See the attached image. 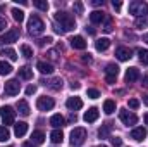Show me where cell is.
Masks as SVG:
<instances>
[{
	"label": "cell",
	"mask_w": 148,
	"mask_h": 147,
	"mask_svg": "<svg viewBox=\"0 0 148 147\" xmlns=\"http://www.w3.org/2000/svg\"><path fill=\"white\" fill-rule=\"evenodd\" d=\"M138 55H140L141 64L148 66V50H147V49H140V50H138Z\"/></svg>",
	"instance_id": "d6a6232c"
},
{
	"label": "cell",
	"mask_w": 148,
	"mask_h": 147,
	"mask_svg": "<svg viewBox=\"0 0 148 147\" xmlns=\"http://www.w3.org/2000/svg\"><path fill=\"white\" fill-rule=\"evenodd\" d=\"M5 28H7V21H5V19H2V17H0V33H2V31H3V30H5Z\"/></svg>",
	"instance_id": "f6af8a7d"
},
{
	"label": "cell",
	"mask_w": 148,
	"mask_h": 147,
	"mask_svg": "<svg viewBox=\"0 0 148 147\" xmlns=\"http://www.w3.org/2000/svg\"><path fill=\"white\" fill-rule=\"evenodd\" d=\"M69 42H71V47L76 49V50H84L86 49V40L83 37H79V35L77 37H73Z\"/></svg>",
	"instance_id": "7c38bea8"
},
{
	"label": "cell",
	"mask_w": 148,
	"mask_h": 147,
	"mask_svg": "<svg viewBox=\"0 0 148 147\" xmlns=\"http://www.w3.org/2000/svg\"><path fill=\"white\" fill-rule=\"evenodd\" d=\"M110 142H112V146L114 147H121L122 146V139H121V137H112Z\"/></svg>",
	"instance_id": "74e56055"
},
{
	"label": "cell",
	"mask_w": 148,
	"mask_h": 147,
	"mask_svg": "<svg viewBox=\"0 0 148 147\" xmlns=\"http://www.w3.org/2000/svg\"><path fill=\"white\" fill-rule=\"evenodd\" d=\"M19 90H21V85H19L17 80H9V81H5V85H3V92H5V95H9V97L17 95Z\"/></svg>",
	"instance_id": "52a82bcc"
},
{
	"label": "cell",
	"mask_w": 148,
	"mask_h": 147,
	"mask_svg": "<svg viewBox=\"0 0 148 147\" xmlns=\"http://www.w3.org/2000/svg\"><path fill=\"white\" fill-rule=\"evenodd\" d=\"M10 12H12V17H14V21H17V23H23V21H24V12H23L21 9L14 7Z\"/></svg>",
	"instance_id": "f546056e"
},
{
	"label": "cell",
	"mask_w": 148,
	"mask_h": 147,
	"mask_svg": "<svg viewBox=\"0 0 148 147\" xmlns=\"http://www.w3.org/2000/svg\"><path fill=\"white\" fill-rule=\"evenodd\" d=\"M117 74H119V66L117 64H107V68H105V80H107V83L112 85V83H115V78H117Z\"/></svg>",
	"instance_id": "ba28073f"
},
{
	"label": "cell",
	"mask_w": 148,
	"mask_h": 147,
	"mask_svg": "<svg viewBox=\"0 0 148 147\" xmlns=\"http://www.w3.org/2000/svg\"><path fill=\"white\" fill-rule=\"evenodd\" d=\"M143 102H145V104L148 106V95H145V97H143Z\"/></svg>",
	"instance_id": "816d5d0a"
},
{
	"label": "cell",
	"mask_w": 148,
	"mask_h": 147,
	"mask_svg": "<svg viewBox=\"0 0 148 147\" xmlns=\"http://www.w3.org/2000/svg\"><path fill=\"white\" fill-rule=\"evenodd\" d=\"M71 88H73V90H77V88H79V83H76V81L71 83Z\"/></svg>",
	"instance_id": "f907efd6"
},
{
	"label": "cell",
	"mask_w": 148,
	"mask_h": 147,
	"mask_svg": "<svg viewBox=\"0 0 148 147\" xmlns=\"http://www.w3.org/2000/svg\"><path fill=\"white\" fill-rule=\"evenodd\" d=\"M119 118H121V121H122L124 125H127V126H131V125H136V123H138V116H136L134 112L127 111V109H121V111H119Z\"/></svg>",
	"instance_id": "8992f818"
},
{
	"label": "cell",
	"mask_w": 148,
	"mask_h": 147,
	"mask_svg": "<svg viewBox=\"0 0 148 147\" xmlns=\"http://www.w3.org/2000/svg\"><path fill=\"white\" fill-rule=\"evenodd\" d=\"M53 17H55V21L60 24L62 31H71V30L76 28V21H74V17L71 16V14L64 12V10H57Z\"/></svg>",
	"instance_id": "6da1fadb"
},
{
	"label": "cell",
	"mask_w": 148,
	"mask_h": 147,
	"mask_svg": "<svg viewBox=\"0 0 148 147\" xmlns=\"http://www.w3.org/2000/svg\"><path fill=\"white\" fill-rule=\"evenodd\" d=\"M97 147H107V146H97Z\"/></svg>",
	"instance_id": "9f6ffc18"
},
{
	"label": "cell",
	"mask_w": 148,
	"mask_h": 147,
	"mask_svg": "<svg viewBox=\"0 0 148 147\" xmlns=\"http://www.w3.org/2000/svg\"><path fill=\"white\" fill-rule=\"evenodd\" d=\"M21 54L29 59V57H33V49L29 45H21Z\"/></svg>",
	"instance_id": "d590c367"
},
{
	"label": "cell",
	"mask_w": 148,
	"mask_h": 147,
	"mask_svg": "<svg viewBox=\"0 0 148 147\" xmlns=\"http://www.w3.org/2000/svg\"><path fill=\"white\" fill-rule=\"evenodd\" d=\"M136 80H140V69L138 68H129L126 71V81L127 83H134Z\"/></svg>",
	"instance_id": "2e32d148"
},
{
	"label": "cell",
	"mask_w": 148,
	"mask_h": 147,
	"mask_svg": "<svg viewBox=\"0 0 148 147\" xmlns=\"http://www.w3.org/2000/svg\"><path fill=\"white\" fill-rule=\"evenodd\" d=\"M86 95H88L90 99H98V97H100V92H98L97 88H88Z\"/></svg>",
	"instance_id": "8d00e7d4"
},
{
	"label": "cell",
	"mask_w": 148,
	"mask_h": 147,
	"mask_svg": "<svg viewBox=\"0 0 148 147\" xmlns=\"http://www.w3.org/2000/svg\"><path fill=\"white\" fill-rule=\"evenodd\" d=\"M35 92H36V87H35V85H29V87L26 88V95H33Z\"/></svg>",
	"instance_id": "b9f144b4"
},
{
	"label": "cell",
	"mask_w": 148,
	"mask_h": 147,
	"mask_svg": "<svg viewBox=\"0 0 148 147\" xmlns=\"http://www.w3.org/2000/svg\"><path fill=\"white\" fill-rule=\"evenodd\" d=\"M10 73H12V66L9 62H5V61H0V74L5 76V74H10Z\"/></svg>",
	"instance_id": "4dcf8cb0"
},
{
	"label": "cell",
	"mask_w": 148,
	"mask_h": 147,
	"mask_svg": "<svg viewBox=\"0 0 148 147\" xmlns=\"http://www.w3.org/2000/svg\"><path fill=\"white\" fill-rule=\"evenodd\" d=\"M90 21H91L93 24H100V23L105 21V14H103L102 10H93V12L90 14Z\"/></svg>",
	"instance_id": "ac0fdd59"
},
{
	"label": "cell",
	"mask_w": 148,
	"mask_h": 147,
	"mask_svg": "<svg viewBox=\"0 0 148 147\" xmlns=\"http://www.w3.org/2000/svg\"><path fill=\"white\" fill-rule=\"evenodd\" d=\"M143 87H148V73H145V76H143Z\"/></svg>",
	"instance_id": "bcb514c9"
},
{
	"label": "cell",
	"mask_w": 148,
	"mask_h": 147,
	"mask_svg": "<svg viewBox=\"0 0 148 147\" xmlns=\"http://www.w3.org/2000/svg\"><path fill=\"white\" fill-rule=\"evenodd\" d=\"M129 14L136 16V17H143L148 14V3L141 2V0H134L129 3Z\"/></svg>",
	"instance_id": "7a4b0ae2"
},
{
	"label": "cell",
	"mask_w": 148,
	"mask_h": 147,
	"mask_svg": "<svg viewBox=\"0 0 148 147\" xmlns=\"http://www.w3.org/2000/svg\"><path fill=\"white\" fill-rule=\"evenodd\" d=\"M9 147H12V146H9Z\"/></svg>",
	"instance_id": "6f0895ef"
},
{
	"label": "cell",
	"mask_w": 148,
	"mask_h": 147,
	"mask_svg": "<svg viewBox=\"0 0 148 147\" xmlns=\"http://www.w3.org/2000/svg\"><path fill=\"white\" fill-rule=\"evenodd\" d=\"M10 139V132L7 126H0V142H7Z\"/></svg>",
	"instance_id": "1f68e13d"
},
{
	"label": "cell",
	"mask_w": 148,
	"mask_h": 147,
	"mask_svg": "<svg viewBox=\"0 0 148 147\" xmlns=\"http://www.w3.org/2000/svg\"><path fill=\"white\" fill-rule=\"evenodd\" d=\"M26 132H28V123H24V121H19V123H16L14 125V135L16 137H24L26 135Z\"/></svg>",
	"instance_id": "5bb4252c"
},
{
	"label": "cell",
	"mask_w": 148,
	"mask_h": 147,
	"mask_svg": "<svg viewBox=\"0 0 148 147\" xmlns=\"http://www.w3.org/2000/svg\"><path fill=\"white\" fill-rule=\"evenodd\" d=\"M31 139H33L31 142L36 144V146L38 144H43V142H45V133H43L41 130H35V132L31 133Z\"/></svg>",
	"instance_id": "cb8c5ba5"
},
{
	"label": "cell",
	"mask_w": 148,
	"mask_h": 147,
	"mask_svg": "<svg viewBox=\"0 0 148 147\" xmlns=\"http://www.w3.org/2000/svg\"><path fill=\"white\" fill-rule=\"evenodd\" d=\"M50 140L53 142V144H60L62 140H64V133H62V130H59V128H55L52 133H50Z\"/></svg>",
	"instance_id": "603a6c76"
},
{
	"label": "cell",
	"mask_w": 148,
	"mask_h": 147,
	"mask_svg": "<svg viewBox=\"0 0 148 147\" xmlns=\"http://www.w3.org/2000/svg\"><path fill=\"white\" fill-rule=\"evenodd\" d=\"M81 59H83V62H86V64H90V62H91V61H93V59H91V55H90V54H83V57H81Z\"/></svg>",
	"instance_id": "7bdbcfd3"
},
{
	"label": "cell",
	"mask_w": 148,
	"mask_h": 147,
	"mask_svg": "<svg viewBox=\"0 0 148 147\" xmlns=\"http://www.w3.org/2000/svg\"><path fill=\"white\" fill-rule=\"evenodd\" d=\"M74 10H76L77 14H83V10H84L83 3H81V2H74Z\"/></svg>",
	"instance_id": "ab89813d"
},
{
	"label": "cell",
	"mask_w": 148,
	"mask_h": 147,
	"mask_svg": "<svg viewBox=\"0 0 148 147\" xmlns=\"http://www.w3.org/2000/svg\"><path fill=\"white\" fill-rule=\"evenodd\" d=\"M23 147H38V146H36V144H33V142H24Z\"/></svg>",
	"instance_id": "7dc6e473"
},
{
	"label": "cell",
	"mask_w": 148,
	"mask_h": 147,
	"mask_svg": "<svg viewBox=\"0 0 148 147\" xmlns=\"http://www.w3.org/2000/svg\"><path fill=\"white\" fill-rule=\"evenodd\" d=\"M134 26H136L138 30H143V28H147V26H148V19H147V17H136V21H134Z\"/></svg>",
	"instance_id": "836d02e7"
},
{
	"label": "cell",
	"mask_w": 148,
	"mask_h": 147,
	"mask_svg": "<svg viewBox=\"0 0 148 147\" xmlns=\"http://www.w3.org/2000/svg\"><path fill=\"white\" fill-rule=\"evenodd\" d=\"M66 106H67V109H71V111H77L83 107V101L79 97H69L67 102H66Z\"/></svg>",
	"instance_id": "4fadbf2b"
},
{
	"label": "cell",
	"mask_w": 148,
	"mask_h": 147,
	"mask_svg": "<svg viewBox=\"0 0 148 147\" xmlns=\"http://www.w3.org/2000/svg\"><path fill=\"white\" fill-rule=\"evenodd\" d=\"M17 111L21 116H29V104L26 101H19L17 102Z\"/></svg>",
	"instance_id": "484cf974"
},
{
	"label": "cell",
	"mask_w": 148,
	"mask_h": 147,
	"mask_svg": "<svg viewBox=\"0 0 148 147\" xmlns=\"http://www.w3.org/2000/svg\"><path fill=\"white\" fill-rule=\"evenodd\" d=\"M112 7H114L115 10H121V7H122V3H121L119 0H114V2H112Z\"/></svg>",
	"instance_id": "ee69618b"
},
{
	"label": "cell",
	"mask_w": 148,
	"mask_h": 147,
	"mask_svg": "<svg viewBox=\"0 0 148 147\" xmlns=\"http://www.w3.org/2000/svg\"><path fill=\"white\" fill-rule=\"evenodd\" d=\"M91 5H103V0H93Z\"/></svg>",
	"instance_id": "c3c4849f"
},
{
	"label": "cell",
	"mask_w": 148,
	"mask_h": 147,
	"mask_svg": "<svg viewBox=\"0 0 148 147\" xmlns=\"http://www.w3.org/2000/svg\"><path fill=\"white\" fill-rule=\"evenodd\" d=\"M50 42H52V38H50V37H47V38H40V40H38V47H45V45H48Z\"/></svg>",
	"instance_id": "f35d334b"
},
{
	"label": "cell",
	"mask_w": 148,
	"mask_h": 147,
	"mask_svg": "<svg viewBox=\"0 0 148 147\" xmlns=\"http://www.w3.org/2000/svg\"><path fill=\"white\" fill-rule=\"evenodd\" d=\"M114 111H115V101L107 99V101L103 102V112H105V114H112Z\"/></svg>",
	"instance_id": "83f0119b"
},
{
	"label": "cell",
	"mask_w": 148,
	"mask_h": 147,
	"mask_svg": "<svg viewBox=\"0 0 148 147\" xmlns=\"http://www.w3.org/2000/svg\"><path fill=\"white\" fill-rule=\"evenodd\" d=\"M110 130H112V123H103L102 128L98 130V137L100 139H107L110 135Z\"/></svg>",
	"instance_id": "d4e9b609"
},
{
	"label": "cell",
	"mask_w": 148,
	"mask_h": 147,
	"mask_svg": "<svg viewBox=\"0 0 148 147\" xmlns=\"http://www.w3.org/2000/svg\"><path fill=\"white\" fill-rule=\"evenodd\" d=\"M3 10H5V3H3V5H0V12H3Z\"/></svg>",
	"instance_id": "f5cc1de1"
},
{
	"label": "cell",
	"mask_w": 148,
	"mask_h": 147,
	"mask_svg": "<svg viewBox=\"0 0 148 147\" xmlns=\"http://www.w3.org/2000/svg\"><path fill=\"white\" fill-rule=\"evenodd\" d=\"M53 106H55V101L52 97H47V95L45 97H40L36 101V107L40 111H50Z\"/></svg>",
	"instance_id": "30bf717a"
},
{
	"label": "cell",
	"mask_w": 148,
	"mask_h": 147,
	"mask_svg": "<svg viewBox=\"0 0 148 147\" xmlns=\"http://www.w3.org/2000/svg\"><path fill=\"white\" fill-rule=\"evenodd\" d=\"M0 55H5V57L10 59V61H16V59H17L16 50H14V49H9V47H7V49H2V50H0Z\"/></svg>",
	"instance_id": "4316f807"
},
{
	"label": "cell",
	"mask_w": 148,
	"mask_h": 147,
	"mask_svg": "<svg viewBox=\"0 0 148 147\" xmlns=\"http://www.w3.org/2000/svg\"><path fill=\"white\" fill-rule=\"evenodd\" d=\"M86 31H88L90 35H95V28H91V26H88V28H86Z\"/></svg>",
	"instance_id": "681fc988"
},
{
	"label": "cell",
	"mask_w": 148,
	"mask_h": 147,
	"mask_svg": "<svg viewBox=\"0 0 148 147\" xmlns=\"http://www.w3.org/2000/svg\"><path fill=\"white\" fill-rule=\"evenodd\" d=\"M115 57L119 61H129L133 57V50L129 47H117L115 49Z\"/></svg>",
	"instance_id": "8fae6325"
},
{
	"label": "cell",
	"mask_w": 148,
	"mask_h": 147,
	"mask_svg": "<svg viewBox=\"0 0 148 147\" xmlns=\"http://www.w3.org/2000/svg\"><path fill=\"white\" fill-rule=\"evenodd\" d=\"M145 123H147V125H148V112H147V114H145Z\"/></svg>",
	"instance_id": "11a10c76"
},
{
	"label": "cell",
	"mask_w": 148,
	"mask_h": 147,
	"mask_svg": "<svg viewBox=\"0 0 148 147\" xmlns=\"http://www.w3.org/2000/svg\"><path fill=\"white\" fill-rule=\"evenodd\" d=\"M109 47H110V40H109V38H98V40L95 42V49H97L98 52H105Z\"/></svg>",
	"instance_id": "d6986e66"
},
{
	"label": "cell",
	"mask_w": 148,
	"mask_h": 147,
	"mask_svg": "<svg viewBox=\"0 0 148 147\" xmlns=\"http://www.w3.org/2000/svg\"><path fill=\"white\" fill-rule=\"evenodd\" d=\"M129 107L131 109H138L140 107V101L138 99H129Z\"/></svg>",
	"instance_id": "60d3db41"
},
{
	"label": "cell",
	"mask_w": 148,
	"mask_h": 147,
	"mask_svg": "<svg viewBox=\"0 0 148 147\" xmlns=\"http://www.w3.org/2000/svg\"><path fill=\"white\" fill-rule=\"evenodd\" d=\"M145 137H147V130H145L143 126H138V128H134V130L131 132V139H134L136 142H141Z\"/></svg>",
	"instance_id": "e0dca14e"
},
{
	"label": "cell",
	"mask_w": 148,
	"mask_h": 147,
	"mask_svg": "<svg viewBox=\"0 0 148 147\" xmlns=\"http://www.w3.org/2000/svg\"><path fill=\"white\" fill-rule=\"evenodd\" d=\"M98 114H100V112H98L97 107H90V109L84 112L83 119H84L86 123H93V121H97V119H98Z\"/></svg>",
	"instance_id": "9a60e30c"
},
{
	"label": "cell",
	"mask_w": 148,
	"mask_h": 147,
	"mask_svg": "<svg viewBox=\"0 0 148 147\" xmlns=\"http://www.w3.org/2000/svg\"><path fill=\"white\" fill-rule=\"evenodd\" d=\"M33 5H35L36 9H40V10H43V12L48 10V2H45V0H35Z\"/></svg>",
	"instance_id": "e575fe53"
},
{
	"label": "cell",
	"mask_w": 148,
	"mask_h": 147,
	"mask_svg": "<svg viewBox=\"0 0 148 147\" xmlns=\"http://www.w3.org/2000/svg\"><path fill=\"white\" fill-rule=\"evenodd\" d=\"M36 68L40 69L41 74H52L53 73V66H52L50 62H45V61H40V62L36 64Z\"/></svg>",
	"instance_id": "ffe728a7"
},
{
	"label": "cell",
	"mask_w": 148,
	"mask_h": 147,
	"mask_svg": "<svg viewBox=\"0 0 148 147\" xmlns=\"http://www.w3.org/2000/svg\"><path fill=\"white\" fill-rule=\"evenodd\" d=\"M64 123H66V119H64V116H60V114H53V116L50 118V125H52L53 128H60V126H64Z\"/></svg>",
	"instance_id": "7402d4cb"
},
{
	"label": "cell",
	"mask_w": 148,
	"mask_h": 147,
	"mask_svg": "<svg viewBox=\"0 0 148 147\" xmlns=\"http://www.w3.org/2000/svg\"><path fill=\"white\" fill-rule=\"evenodd\" d=\"M143 42H147V43H148V33L145 35V37H143Z\"/></svg>",
	"instance_id": "db71d44e"
},
{
	"label": "cell",
	"mask_w": 148,
	"mask_h": 147,
	"mask_svg": "<svg viewBox=\"0 0 148 147\" xmlns=\"http://www.w3.org/2000/svg\"><path fill=\"white\" fill-rule=\"evenodd\" d=\"M19 37H21V31H19L17 28H12V30H9L5 35H2L0 42H2V43H14V42L19 40Z\"/></svg>",
	"instance_id": "9c48e42d"
},
{
	"label": "cell",
	"mask_w": 148,
	"mask_h": 147,
	"mask_svg": "<svg viewBox=\"0 0 148 147\" xmlns=\"http://www.w3.org/2000/svg\"><path fill=\"white\" fill-rule=\"evenodd\" d=\"M28 30H29V33L31 35H41L43 33V30H45V23L38 17V16H31L29 17V21H28Z\"/></svg>",
	"instance_id": "3957f363"
},
{
	"label": "cell",
	"mask_w": 148,
	"mask_h": 147,
	"mask_svg": "<svg viewBox=\"0 0 148 147\" xmlns=\"http://www.w3.org/2000/svg\"><path fill=\"white\" fill-rule=\"evenodd\" d=\"M0 118H2V121H3V126H7V125H14L16 111L12 109L10 106H3V107H0Z\"/></svg>",
	"instance_id": "5b68a950"
},
{
	"label": "cell",
	"mask_w": 148,
	"mask_h": 147,
	"mask_svg": "<svg viewBox=\"0 0 148 147\" xmlns=\"http://www.w3.org/2000/svg\"><path fill=\"white\" fill-rule=\"evenodd\" d=\"M47 85H48V88H52V90H60L62 85H64V81H62V78H53V80L48 81Z\"/></svg>",
	"instance_id": "f1b7e54d"
},
{
	"label": "cell",
	"mask_w": 148,
	"mask_h": 147,
	"mask_svg": "<svg viewBox=\"0 0 148 147\" xmlns=\"http://www.w3.org/2000/svg\"><path fill=\"white\" fill-rule=\"evenodd\" d=\"M86 140V130L84 128H74L71 132V146L73 147H81Z\"/></svg>",
	"instance_id": "277c9868"
},
{
	"label": "cell",
	"mask_w": 148,
	"mask_h": 147,
	"mask_svg": "<svg viewBox=\"0 0 148 147\" xmlns=\"http://www.w3.org/2000/svg\"><path fill=\"white\" fill-rule=\"evenodd\" d=\"M19 78H23V80H31L33 78V69L29 68V66H23V68H19Z\"/></svg>",
	"instance_id": "44dd1931"
}]
</instances>
